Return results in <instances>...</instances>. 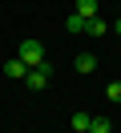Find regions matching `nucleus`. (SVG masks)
<instances>
[{"instance_id":"obj_1","label":"nucleus","mask_w":121,"mask_h":133,"mask_svg":"<svg viewBox=\"0 0 121 133\" xmlns=\"http://www.w3.org/2000/svg\"><path fill=\"white\" fill-rule=\"evenodd\" d=\"M16 57H20L28 69H36V65H44V44L28 36V41H20V52H16Z\"/></svg>"},{"instance_id":"obj_2","label":"nucleus","mask_w":121,"mask_h":133,"mask_svg":"<svg viewBox=\"0 0 121 133\" xmlns=\"http://www.w3.org/2000/svg\"><path fill=\"white\" fill-rule=\"evenodd\" d=\"M24 85H28L32 93H40L48 85V65H36V69H28V73H24Z\"/></svg>"},{"instance_id":"obj_3","label":"nucleus","mask_w":121,"mask_h":133,"mask_svg":"<svg viewBox=\"0 0 121 133\" xmlns=\"http://www.w3.org/2000/svg\"><path fill=\"white\" fill-rule=\"evenodd\" d=\"M24 73H28V65H24L20 57H12V61H4V77H12V81H24Z\"/></svg>"},{"instance_id":"obj_4","label":"nucleus","mask_w":121,"mask_h":133,"mask_svg":"<svg viewBox=\"0 0 121 133\" xmlns=\"http://www.w3.org/2000/svg\"><path fill=\"white\" fill-rule=\"evenodd\" d=\"M73 69H77V73H93V69H97V57H93V52H81V57L73 61Z\"/></svg>"},{"instance_id":"obj_5","label":"nucleus","mask_w":121,"mask_h":133,"mask_svg":"<svg viewBox=\"0 0 121 133\" xmlns=\"http://www.w3.org/2000/svg\"><path fill=\"white\" fill-rule=\"evenodd\" d=\"M109 32V24H105L101 16H93V20H85V36H105Z\"/></svg>"},{"instance_id":"obj_6","label":"nucleus","mask_w":121,"mask_h":133,"mask_svg":"<svg viewBox=\"0 0 121 133\" xmlns=\"http://www.w3.org/2000/svg\"><path fill=\"white\" fill-rule=\"evenodd\" d=\"M73 12L85 16V20H93V16H97V0H77V8H73Z\"/></svg>"},{"instance_id":"obj_7","label":"nucleus","mask_w":121,"mask_h":133,"mask_svg":"<svg viewBox=\"0 0 121 133\" xmlns=\"http://www.w3.org/2000/svg\"><path fill=\"white\" fill-rule=\"evenodd\" d=\"M89 133H113V125H109V117H89Z\"/></svg>"},{"instance_id":"obj_8","label":"nucleus","mask_w":121,"mask_h":133,"mask_svg":"<svg viewBox=\"0 0 121 133\" xmlns=\"http://www.w3.org/2000/svg\"><path fill=\"white\" fill-rule=\"evenodd\" d=\"M65 28H69V32H85V16L69 12V16H65Z\"/></svg>"},{"instance_id":"obj_9","label":"nucleus","mask_w":121,"mask_h":133,"mask_svg":"<svg viewBox=\"0 0 121 133\" xmlns=\"http://www.w3.org/2000/svg\"><path fill=\"white\" fill-rule=\"evenodd\" d=\"M69 125H73V129H81V133H89V113H73Z\"/></svg>"},{"instance_id":"obj_10","label":"nucleus","mask_w":121,"mask_h":133,"mask_svg":"<svg viewBox=\"0 0 121 133\" xmlns=\"http://www.w3.org/2000/svg\"><path fill=\"white\" fill-rule=\"evenodd\" d=\"M105 97H109V101H121V81H109V89H105Z\"/></svg>"},{"instance_id":"obj_11","label":"nucleus","mask_w":121,"mask_h":133,"mask_svg":"<svg viewBox=\"0 0 121 133\" xmlns=\"http://www.w3.org/2000/svg\"><path fill=\"white\" fill-rule=\"evenodd\" d=\"M113 32H117V36H121V20H117V24H113Z\"/></svg>"},{"instance_id":"obj_12","label":"nucleus","mask_w":121,"mask_h":133,"mask_svg":"<svg viewBox=\"0 0 121 133\" xmlns=\"http://www.w3.org/2000/svg\"><path fill=\"white\" fill-rule=\"evenodd\" d=\"M73 133H81V129H73Z\"/></svg>"}]
</instances>
